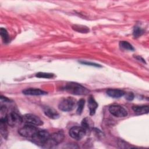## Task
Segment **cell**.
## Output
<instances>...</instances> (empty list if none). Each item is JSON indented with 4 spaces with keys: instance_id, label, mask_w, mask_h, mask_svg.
<instances>
[{
    "instance_id": "obj_7",
    "label": "cell",
    "mask_w": 149,
    "mask_h": 149,
    "mask_svg": "<svg viewBox=\"0 0 149 149\" xmlns=\"http://www.w3.org/2000/svg\"><path fill=\"white\" fill-rule=\"evenodd\" d=\"M86 131L81 126H73L70 129L69 134L70 136L77 140H81L85 135Z\"/></svg>"
},
{
    "instance_id": "obj_13",
    "label": "cell",
    "mask_w": 149,
    "mask_h": 149,
    "mask_svg": "<svg viewBox=\"0 0 149 149\" xmlns=\"http://www.w3.org/2000/svg\"><path fill=\"white\" fill-rule=\"evenodd\" d=\"M107 94L112 98H118L123 96L125 93L123 90L120 89H108L107 91Z\"/></svg>"
},
{
    "instance_id": "obj_16",
    "label": "cell",
    "mask_w": 149,
    "mask_h": 149,
    "mask_svg": "<svg viewBox=\"0 0 149 149\" xmlns=\"http://www.w3.org/2000/svg\"><path fill=\"white\" fill-rule=\"evenodd\" d=\"M119 46L120 48L128 51H134V48L132 44H130L129 42L125 41H122L119 42Z\"/></svg>"
},
{
    "instance_id": "obj_12",
    "label": "cell",
    "mask_w": 149,
    "mask_h": 149,
    "mask_svg": "<svg viewBox=\"0 0 149 149\" xmlns=\"http://www.w3.org/2000/svg\"><path fill=\"white\" fill-rule=\"evenodd\" d=\"M88 106L90 115H94L98 108V104L93 96H90L88 99Z\"/></svg>"
},
{
    "instance_id": "obj_17",
    "label": "cell",
    "mask_w": 149,
    "mask_h": 149,
    "mask_svg": "<svg viewBox=\"0 0 149 149\" xmlns=\"http://www.w3.org/2000/svg\"><path fill=\"white\" fill-rule=\"evenodd\" d=\"M0 34L3 42L8 43L9 41V36L6 30L4 28H1L0 30Z\"/></svg>"
},
{
    "instance_id": "obj_3",
    "label": "cell",
    "mask_w": 149,
    "mask_h": 149,
    "mask_svg": "<svg viewBox=\"0 0 149 149\" xmlns=\"http://www.w3.org/2000/svg\"><path fill=\"white\" fill-rule=\"evenodd\" d=\"M77 105L76 100L71 97L63 98L59 103V109L62 111L68 112L72 111Z\"/></svg>"
},
{
    "instance_id": "obj_10",
    "label": "cell",
    "mask_w": 149,
    "mask_h": 149,
    "mask_svg": "<svg viewBox=\"0 0 149 149\" xmlns=\"http://www.w3.org/2000/svg\"><path fill=\"white\" fill-rule=\"evenodd\" d=\"M43 111L45 115L51 119H58L59 116L58 112L52 107L45 106L43 107Z\"/></svg>"
},
{
    "instance_id": "obj_24",
    "label": "cell",
    "mask_w": 149,
    "mask_h": 149,
    "mask_svg": "<svg viewBox=\"0 0 149 149\" xmlns=\"http://www.w3.org/2000/svg\"><path fill=\"white\" fill-rule=\"evenodd\" d=\"M134 97V94H133V93H132V92H130V93H127V94H126L125 98H126L127 100L132 101V100H133Z\"/></svg>"
},
{
    "instance_id": "obj_18",
    "label": "cell",
    "mask_w": 149,
    "mask_h": 149,
    "mask_svg": "<svg viewBox=\"0 0 149 149\" xmlns=\"http://www.w3.org/2000/svg\"><path fill=\"white\" fill-rule=\"evenodd\" d=\"M85 104V100L84 99H80L77 102V110L76 112L78 115H81L83 108Z\"/></svg>"
},
{
    "instance_id": "obj_11",
    "label": "cell",
    "mask_w": 149,
    "mask_h": 149,
    "mask_svg": "<svg viewBox=\"0 0 149 149\" xmlns=\"http://www.w3.org/2000/svg\"><path fill=\"white\" fill-rule=\"evenodd\" d=\"M23 94L25 95H45L47 94V92L38 89V88H29L23 90Z\"/></svg>"
},
{
    "instance_id": "obj_9",
    "label": "cell",
    "mask_w": 149,
    "mask_h": 149,
    "mask_svg": "<svg viewBox=\"0 0 149 149\" xmlns=\"http://www.w3.org/2000/svg\"><path fill=\"white\" fill-rule=\"evenodd\" d=\"M109 112L116 117L123 118L127 115V111L122 106L119 105H113L109 108Z\"/></svg>"
},
{
    "instance_id": "obj_21",
    "label": "cell",
    "mask_w": 149,
    "mask_h": 149,
    "mask_svg": "<svg viewBox=\"0 0 149 149\" xmlns=\"http://www.w3.org/2000/svg\"><path fill=\"white\" fill-rule=\"evenodd\" d=\"M36 77L38 78H44V79H51L53 77L54 74L49 73H44V72H38L36 75Z\"/></svg>"
},
{
    "instance_id": "obj_8",
    "label": "cell",
    "mask_w": 149,
    "mask_h": 149,
    "mask_svg": "<svg viewBox=\"0 0 149 149\" xmlns=\"http://www.w3.org/2000/svg\"><path fill=\"white\" fill-rule=\"evenodd\" d=\"M23 118V121L29 125H31L34 126H40L43 124L42 120L37 116L31 114L27 113L24 115Z\"/></svg>"
},
{
    "instance_id": "obj_15",
    "label": "cell",
    "mask_w": 149,
    "mask_h": 149,
    "mask_svg": "<svg viewBox=\"0 0 149 149\" xmlns=\"http://www.w3.org/2000/svg\"><path fill=\"white\" fill-rule=\"evenodd\" d=\"M6 122L5 119H0V130L2 136L6 138L8 135L7 127H6Z\"/></svg>"
},
{
    "instance_id": "obj_19",
    "label": "cell",
    "mask_w": 149,
    "mask_h": 149,
    "mask_svg": "<svg viewBox=\"0 0 149 149\" xmlns=\"http://www.w3.org/2000/svg\"><path fill=\"white\" fill-rule=\"evenodd\" d=\"M73 29L81 33H87L89 31V29L88 27L81 25H75L73 27Z\"/></svg>"
},
{
    "instance_id": "obj_5",
    "label": "cell",
    "mask_w": 149,
    "mask_h": 149,
    "mask_svg": "<svg viewBox=\"0 0 149 149\" xmlns=\"http://www.w3.org/2000/svg\"><path fill=\"white\" fill-rule=\"evenodd\" d=\"M64 139V135L61 132H56L50 134L47 143L44 146L46 147H52L54 146H56L61 142Z\"/></svg>"
},
{
    "instance_id": "obj_4",
    "label": "cell",
    "mask_w": 149,
    "mask_h": 149,
    "mask_svg": "<svg viewBox=\"0 0 149 149\" xmlns=\"http://www.w3.org/2000/svg\"><path fill=\"white\" fill-rule=\"evenodd\" d=\"M7 124L10 126H16L23 122V118L15 112L12 111L7 113L5 118Z\"/></svg>"
},
{
    "instance_id": "obj_23",
    "label": "cell",
    "mask_w": 149,
    "mask_h": 149,
    "mask_svg": "<svg viewBox=\"0 0 149 149\" xmlns=\"http://www.w3.org/2000/svg\"><path fill=\"white\" fill-rule=\"evenodd\" d=\"M81 63L84 64V65H89V66H95V67H101V66L100 65L95 63H93V62H85V61H81L80 62Z\"/></svg>"
},
{
    "instance_id": "obj_2",
    "label": "cell",
    "mask_w": 149,
    "mask_h": 149,
    "mask_svg": "<svg viewBox=\"0 0 149 149\" xmlns=\"http://www.w3.org/2000/svg\"><path fill=\"white\" fill-rule=\"evenodd\" d=\"M49 133L45 130H38L31 138V141L38 146H44L49 137Z\"/></svg>"
},
{
    "instance_id": "obj_6",
    "label": "cell",
    "mask_w": 149,
    "mask_h": 149,
    "mask_svg": "<svg viewBox=\"0 0 149 149\" xmlns=\"http://www.w3.org/2000/svg\"><path fill=\"white\" fill-rule=\"evenodd\" d=\"M38 130V129L34 125H26L22 128H20L18 133L19 134L25 137H30L31 138Z\"/></svg>"
},
{
    "instance_id": "obj_20",
    "label": "cell",
    "mask_w": 149,
    "mask_h": 149,
    "mask_svg": "<svg viewBox=\"0 0 149 149\" xmlns=\"http://www.w3.org/2000/svg\"><path fill=\"white\" fill-rule=\"evenodd\" d=\"M143 34V30L141 27H140L139 26L134 27L133 31V35L134 37L137 38L141 35H142Z\"/></svg>"
},
{
    "instance_id": "obj_1",
    "label": "cell",
    "mask_w": 149,
    "mask_h": 149,
    "mask_svg": "<svg viewBox=\"0 0 149 149\" xmlns=\"http://www.w3.org/2000/svg\"><path fill=\"white\" fill-rule=\"evenodd\" d=\"M65 88L68 92L74 95H86L89 93V90L87 88L74 82L67 83Z\"/></svg>"
},
{
    "instance_id": "obj_14",
    "label": "cell",
    "mask_w": 149,
    "mask_h": 149,
    "mask_svg": "<svg viewBox=\"0 0 149 149\" xmlns=\"http://www.w3.org/2000/svg\"><path fill=\"white\" fill-rule=\"evenodd\" d=\"M132 109L137 114L141 115V114L147 113L149 111V108L148 105L133 106L132 107Z\"/></svg>"
},
{
    "instance_id": "obj_22",
    "label": "cell",
    "mask_w": 149,
    "mask_h": 149,
    "mask_svg": "<svg viewBox=\"0 0 149 149\" xmlns=\"http://www.w3.org/2000/svg\"><path fill=\"white\" fill-rule=\"evenodd\" d=\"M81 127H83L86 131H87V130L89 129V127H90L89 123H88V120H87V119H86V118L82 120V122H81Z\"/></svg>"
}]
</instances>
